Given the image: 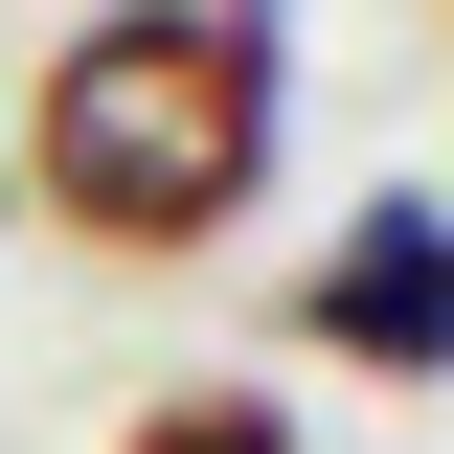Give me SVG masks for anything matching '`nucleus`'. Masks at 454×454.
Segmentation results:
<instances>
[{
	"instance_id": "obj_1",
	"label": "nucleus",
	"mask_w": 454,
	"mask_h": 454,
	"mask_svg": "<svg viewBox=\"0 0 454 454\" xmlns=\"http://www.w3.org/2000/svg\"><path fill=\"white\" fill-rule=\"evenodd\" d=\"M23 182L91 250H205L250 182H273V46L227 0H114L91 46H46V114H23Z\"/></svg>"
},
{
	"instance_id": "obj_2",
	"label": "nucleus",
	"mask_w": 454,
	"mask_h": 454,
	"mask_svg": "<svg viewBox=\"0 0 454 454\" xmlns=\"http://www.w3.org/2000/svg\"><path fill=\"white\" fill-rule=\"evenodd\" d=\"M295 318H318L340 364L432 387V364H454V205H364V227L318 250V295H295Z\"/></svg>"
},
{
	"instance_id": "obj_3",
	"label": "nucleus",
	"mask_w": 454,
	"mask_h": 454,
	"mask_svg": "<svg viewBox=\"0 0 454 454\" xmlns=\"http://www.w3.org/2000/svg\"><path fill=\"white\" fill-rule=\"evenodd\" d=\"M114 454H295V432H273V387H160Z\"/></svg>"
}]
</instances>
